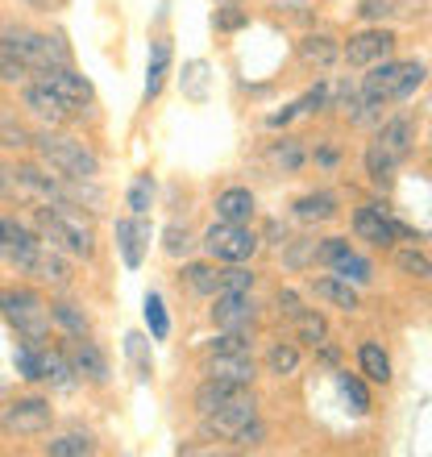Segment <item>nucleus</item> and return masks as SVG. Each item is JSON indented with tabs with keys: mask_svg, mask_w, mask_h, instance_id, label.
I'll use <instances>...</instances> for the list:
<instances>
[{
	"mask_svg": "<svg viewBox=\"0 0 432 457\" xmlns=\"http://www.w3.org/2000/svg\"><path fill=\"white\" fill-rule=\"evenodd\" d=\"M183 283L195 291V295H216L220 291V266H204V262H195L183 270Z\"/></svg>",
	"mask_w": 432,
	"mask_h": 457,
	"instance_id": "32",
	"label": "nucleus"
},
{
	"mask_svg": "<svg viewBox=\"0 0 432 457\" xmlns=\"http://www.w3.org/2000/svg\"><path fill=\"white\" fill-rule=\"evenodd\" d=\"M253 212H258V200H253L250 187H228V192L216 195V220H233V225H250Z\"/></svg>",
	"mask_w": 432,
	"mask_h": 457,
	"instance_id": "21",
	"label": "nucleus"
},
{
	"mask_svg": "<svg viewBox=\"0 0 432 457\" xmlns=\"http://www.w3.org/2000/svg\"><path fill=\"white\" fill-rule=\"evenodd\" d=\"M46 453L50 457H87V453H96V441L87 433H67L59 441H46Z\"/></svg>",
	"mask_w": 432,
	"mask_h": 457,
	"instance_id": "34",
	"label": "nucleus"
},
{
	"mask_svg": "<svg viewBox=\"0 0 432 457\" xmlns=\"http://www.w3.org/2000/svg\"><path fill=\"white\" fill-rule=\"evenodd\" d=\"M0 142L9 145V150H25V145H34V137L21 129V125H12V120H4L0 125Z\"/></svg>",
	"mask_w": 432,
	"mask_h": 457,
	"instance_id": "49",
	"label": "nucleus"
},
{
	"mask_svg": "<svg viewBox=\"0 0 432 457\" xmlns=\"http://www.w3.org/2000/svg\"><path fill=\"white\" fill-rule=\"evenodd\" d=\"M266 370L275 374V378H287V374H295V370H300V349L287 345V341L270 345V353H266Z\"/></svg>",
	"mask_w": 432,
	"mask_h": 457,
	"instance_id": "33",
	"label": "nucleus"
},
{
	"mask_svg": "<svg viewBox=\"0 0 432 457\" xmlns=\"http://www.w3.org/2000/svg\"><path fill=\"white\" fill-rule=\"evenodd\" d=\"M25 275L42 278V283H54V287H67V283H71V262H67L54 245L42 241L34 250V258H29V266H25Z\"/></svg>",
	"mask_w": 432,
	"mask_h": 457,
	"instance_id": "17",
	"label": "nucleus"
},
{
	"mask_svg": "<svg viewBox=\"0 0 432 457\" xmlns=\"http://www.w3.org/2000/svg\"><path fill=\"white\" fill-rule=\"evenodd\" d=\"M125 353H129L137 378L145 383V378H150V358H145V337H142V333H129V337H125Z\"/></svg>",
	"mask_w": 432,
	"mask_h": 457,
	"instance_id": "45",
	"label": "nucleus"
},
{
	"mask_svg": "<svg viewBox=\"0 0 432 457\" xmlns=\"http://www.w3.org/2000/svg\"><path fill=\"white\" fill-rule=\"evenodd\" d=\"M117 250H120V262L129 266V270L142 266L145 250H150V225H145V217H120L117 220Z\"/></svg>",
	"mask_w": 432,
	"mask_h": 457,
	"instance_id": "15",
	"label": "nucleus"
},
{
	"mask_svg": "<svg viewBox=\"0 0 432 457\" xmlns=\"http://www.w3.org/2000/svg\"><path fill=\"white\" fill-rule=\"evenodd\" d=\"M336 42L328 34H308L300 42V59L308 62V67H328V62H336Z\"/></svg>",
	"mask_w": 432,
	"mask_h": 457,
	"instance_id": "29",
	"label": "nucleus"
},
{
	"mask_svg": "<svg viewBox=\"0 0 432 457\" xmlns=\"http://www.w3.org/2000/svg\"><path fill=\"white\" fill-rule=\"evenodd\" d=\"M336 386H341V395L353 403V411H370V391H366V383H361L358 374H349V370H341L336 374Z\"/></svg>",
	"mask_w": 432,
	"mask_h": 457,
	"instance_id": "36",
	"label": "nucleus"
},
{
	"mask_svg": "<svg viewBox=\"0 0 432 457\" xmlns=\"http://www.w3.org/2000/svg\"><path fill=\"white\" fill-rule=\"evenodd\" d=\"M424 84V62H374L370 75L361 79V92L374 100H408Z\"/></svg>",
	"mask_w": 432,
	"mask_h": 457,
	"instance_id": "6",
	"label": "nucleus"
},
{
	"mask_svg": "<svg viewBox=\"0 0 432 457\" xmlns=\"http://www.w3.org/2000/svg\"><path fill=\"white\" fill-rule=\"evenodd\" d=\"M21 100H25V109L34 112L37 120H46L50 129H54V125H62V120H71V112H75L71 104H67L62 96H54L46 84H29L21 92Z\"/></svg>",
	"mask_w": 432,
	"mask_h": 457,
	"instance_id": "16",
	"label": "nucleus"
},
{
	"mask_svg": "<svg viewBox=\"0 0 432 457\" xmlns=\"http://www.w3.org/2000/svg\"><path fill=\"white\" fill-rule=\"evenodd\" d=\"M0 200H12V204H59L67 200L62 195V179H50L46 170L37 167H4L0 162Z\"/></svg>",
	"mask_w": 432,
	"mask_h": 457,
	"instance_id": "3",
	"label": "nucleus"
},
{
	"mask_svg": "<svg viewBox=\"0 0 432 457\" xmlns=\"http://www.w3.org/2000/svg\"><path fill=\"white\" fill-rule=\"evenodd\" d=\"M241 395H250V386L225 383V378H208V383H200V391H195V411L204 416V411L225 408V403H233V399H241Z\"/></svg>",
	"mask_w": 432,
	"mask_h": 457,
	"instance_id": "22",
	"label": "nucleus"
},
{
	"mask_svg": "<svg viewBox=\"0 0 432 457\" xmlns=\"http://www.w3.org/2000/svg\"><path fill=\"white\" fill-rule=\"evenodd\" d=\"M25 75H29V67H25L21 59H12L9 50H0V79H9V84H21Z\"/></svg>",
	"mask_w": 432,
	"mask_h": 457,
	"instance_id": "48",
	"label": "nucleus"
},
{
	"mask_svg": "<svg viewBox=\"0 0 432 457\" xmlns=\"http://www.w3.org/2000/svg\"><path fill=\"white\" fill-rule=\"evenodd\" d=\"M312 291L316 295H320L324 303H333V308H345V312H353V308H358V287H353V283H345V278H316L312 283Z\"/></svg>",
	"mask_w": 432,
	"mask_h": 457,
	"instance_id": "25",
	"label": "nucleus"
},
{
	"mask_svg": "<svg viewBox=\"0 0 432 457\" xmlns=\"http://www.w3.org/2000/svg\"><path fill=\"white\" fill-rule=\"evenodd\" d=\"M374 145H383V150L395 158V162H403V158L416 150V125H411L408 117L386 120L383 129H378V137H374Z\"/></svg>",
	"mask_w": 432,
	"mask_h": 457,
	"instance_id": "20",
	"label": "nucleus"
},
{
	"mask_svg": "<svg viewBox=\"0 0 432 457\" xmlns=\"http://www.w3.org/2000/svg\"><path fill=\"white\" fill-rule=\"evenodd\" d=\"M395 266H399V275H408V278H428V258H424L420 250H399L395 253Z\"/></svg>",
	"mask_w": 432,
	"mask_h": 457,
	"instance_id": "43",
	"label": "nucleus"
},
{
	"mask_svg": "<svg viewBox=\"0 0 432 457\" xmlns=\"http://www.w3.org/2000/svg\"><path fill=\"white\" fill-rule=\"evenodd\" d=\"M37 358H42V378H50L59 391H71L75 370H71V358H67V353H59V349H37Z\"/></svg>",
	"mask_w": 432,
	"mask_h": 457,
	"instance_id": "28",
	"label": "nucleus"
},
{
	"mask_svg": "<svg viewBox=\"0 0 432 457\" xmlns=\"http://www.w3.org/2000/svg\"><path fill=\"white\" fill-rule=\"evenodd\" d=\"M34 233H37V241H46V245H54L59 253H71V258H92V253H96L92 225L84 220V212H75L71 200L37 208Z\"/></svg>",
	"mask_w": 432,
	"mask_h": 457,
	"instance_id": "1",
	"label": "nucleus"
},
{
	"mask_svg": "<svg viewBox=\"0 0 432 457\" xmlns=\"http://www.w3.org/2000/svg\"><path fill=\"white\" fill-rule=\"evenodd\" d=\"M0 50H9L12 59H21L29 71H42V67H62V62H71V50L62 46V37L34 34V29H21V25L0 29Z\"/></svg>",
	"mask_w": 432,
	"mask_h": 457,
	"instance_id": "4",
	"label": "nucleus"
},
{
	"mask_svg": "<svg viewBox=\"0 0 432 457\" xmlns=\"http://www.w3.org/2000/svg\"><path fill=\"white\" fill-rule=\"evenodd\" d=\"M250 349H253L250 328H225V333L212 341V353H250Z\"/></svg>",
	"mask_w": 432,
	"mask_h": 457,
	"instance_id": "39",
	"label": "nucleus"
},
{
	"mask_svg": "<svg viewBox=\"0 0 432 457\" xmlns=\"http://www.w3.org/2000/svg\"><path fill=\"white\" fill-rule=\"evenodd\" d=\"M162 237H167V241H162V245H167V253H175V258L192 250V237H187V228H179V225H170Z\"/></svg>",
	"mask_w": 432,
	"mask_h": 457,
	"instance_id": "50",
	"label": "nucleus"
},
{
	"mask_svg": "<svg viewBox=\"0 0 432 457\" xmlns=\"http://www.w3.org/2000/svg\"><path fill=\"white\" fill-rule=\"evenodd\" d=\"M50 320H54V325H59L71 341H75V337H87V333H92V325H87V316L79 312L75 303H50Z\"/></svg>",
	"mask_w": 432,
	"mask_h": 457,
	"instance_id": "30",
	"label": "nucleus"
},
{
	"mask_svg": "<svg viewBox=\"0 0 432 457\" xmlns=\"http://www.w3.org/2000/svg\"><path fill=\"white\" fill-rule=\"evenodd\" d=\"M42 84L54 92V96H62L71 109H84V104H92V84H87L84 75L75 71L71 62H62V67H42Z\"/></svg>",
	"mask_w": 432,
	"mask_h": 457,
	"instance_id": "12",
	"label": "nucleus"
},
{
	"mask_svg": "<svg viewBox=\"0 0 432 457\" xmlns=\"http://www.w3.org/2000/svg\"><path fill=\"white\" fill-rule=\"evenodd\" d=\"M262 441H266V424L258 420V416H253L250 424H241L237 436H233V445H237V449H258Z\"/></svg>",
	"mask_w": 432,
	"mask_h": 457,
	"instance_id": "46",
	"label": "nucleus"
},
{
	"mask_svg": "<svg viewBox=\"0 0 432 457\" xmlns=\"http://www.w3.org/2000/svg\"><path fill=\"white\" fill-rule=\"evenodd\" d=\"M204 250L212 262H250L253 253H258V237H253V228H245V225L216 220L204 233Z\"/></svg>",
	"mask_w": 432,
	"mask_h": 457,
	"instance_id": "7",
	"label": "nucleus"
},
{
	"mask_svg": "<svg viewBox=\"0 0 432 457\" xmlns=\"http://www.w3.org/2000/svg\"><path fill=\"white\" fill-rule=\"evenodd\" d=\"M34 145H37V154H42V162L62 183H92L100 175V158L84 142H75V137H62V133L46 129L42 137H34Z\"/></svg>",
	"mask_w": 432,
	"mask_h": 457,
	"instance_id": "2",
	"label": "nucleus"
},
{
	"mask_svg": "<svg viewBox=\"0 0 432 457\" xmlns=\"http://www.w3.org/2000/svg\"><path fill=\"white\" fill-rule=\"evenodd\" d=\"M353 233H358L361 241H370V245H378V250H386V245H395V237H416L403 220H395L386 208L378 204H361L353 208Z\"/></svg>",
	"mask_w": 432,
	"mask_h": 457,
	"instance_id": "9",
	"label": "nucleus"
},
{
	"mask_svg": "<svg viewBox=\"0 0 432 457\" xmlns=\"http://www.w3.org/2000/svg\"><path fill=\"white\" fill-rule=\"evenodd\" d=\"M71 370H75V378H87V383H108V358H104V349H100L92 337H75Z\"/></svg>",
	"mask_w": 432,
	"mask_h": 457,
	"instance_id": "19",
	"label": "nucleus"
},
{
	"mask_svg": "<svg viewBox=\"0 0 432 457\" xmlns=\"http://www.w3.org/2000/svg\"><path fill=\"white\" fill-rule=\"evenodd\" d=\"M253 416H258V399H253V391H250V395L225 403V408L204 411V416H200V428H204V436H216V441H233L241 424H250Z\"/></svg>",
	"mask_w": 432,
	"mask_h": 457,
	"instance_id": "10",
	"label": "nucleus"
},
{
	"mask_svg": "<svg viewBox=\"0 0 432 457\" xmlns=\"http://www.w3.org/2000/svg\"><path fill=\"white\" fill-rule=\"evenodd\" d=\"M0 312L25 341H42L50 328V308L42 303V295L29 287H4L0 291Z\"/></svg>",
	"mask_w": 432,
	"mask_h": 457,
	"instance_id": "5",
	"label": "nucleus"
},
{
	"mask_svg": "<svg viewBox=\"0 0 432 457\" xmlns=\"http://www.w3.org/2000/svg\"><path fill=\"white\" fill-rule=\"evenodd\" d=\"M167 67H170V37H158L150 50V67H145V100H154L167 84Z\"/></svg>",
	"mask_w": 432,
	"mask_h": 457,
	"instance_id": "26",
	"label": "nucleus"
},
{
	"mask_svg": "<svg viewBox=\"0 0 432 457\" xmlns=\"http://www.w3.org/2000/svg\"><path fill=\"white\" fill-rule=\"evenodd\" d=\"M328 270H333L336 278H345V283H353V287H366L374 278V266L361 258V253H353V250H345L341 258H333L328 262Z\"/></svg>",
	"mask_w": 432,
	"mask_h": 457,
	"instance_id": "27",
	"label": "nucleus"
},
{
	"mask_svg": "<svg viewBox=\"0 0 432 457\" xmlns=\"http://www.w3.org/2000/svg\"><path fill=\"white\" fill-rule=\"evenodd\" d=\"M145 325H150V337L154 341H167L170 320H167V308H162V295H158V291L145 295Z\"/></svg>",
	"mask_w": 432,
	"mask_h": 457,
	"instance_id": "37",
	"label": "nucleus"
},
{
	"mask_svg": "<svg viewBox=\"0 0 432 457\" xmlns=\"http://www.w3.org/2000/svg\"><path fill=\"white\" fill-rule=\"evenodd\" d=\"M300 308H303V303H300V295H295V291H278V312H283V316H295Z\"/></svg>",
	"mask_w": 432,
	"mask_h": 457,
	"instance_id": "52",
	"label": "nucleus"
},
{
	"mask_svg": "<svg viewBox=\"0 0 432 457\" xmlns=\"http://www.w3.org/2000/svg\"><path fill=\"white\" fill-rule=\"evenodd\" d=\"M25 4H29V9H54L59 0H25Z\"/></svg>",
	"mask_w": 432,
	"mask_h": 457,
	"instance_id": "53",
	"label": "nucleus"
},
{
	"mask_svg": "<svg viewBox=\"0 0 432 457\" xmlns=\"http://www.w3.org/2000/svg\"><path fill=\"white\" fill-rule=\"evenodd\" d=\"M245 21H250V12H245V9H237V4H225V9H220V12H216V17H212V25H216V29H225V34H233V29H241V25H245Z\"/></svg>",
	"mask_w": 432,
	"mask_h": 457,
	"instance_id": "47",
	"label": "nucleus"
},
{
	"mask_svg": "<svg viewBox=\"0 0 432 457\" xmlns=\"http://www.w3.org/2000/svg\"><path fill=\"white\" fill-rule=\"evenodd\" d=\"M291 320H295V337L308 341V345H320L324 333H328L324 316H320V312H312V308H300V312L291 316Z\"/></svg>",
	"mask_w": 432,
	"mask_h": 457,
	"instance_id": "35",
	"label": "nucleus"
},
{
	"mask_svg": "<svg viewBox=\"0 0 432 457\" xmlns=\"http://www.w3.org/2000/svg\"><path fill=\"white\" fill-rule=\"evenodd\" d=\"M204 374L208 378H225V383L250 386L253 378H258V366H253V353H212Z\"/></svg>",
	"mask_w": 432,
	"mask_h": 457,
	"instance_id": "18",
	"label": "nucleus"
},
{
	"mask_svg": "<svg viewBox=\"0 0 432 457\" xmlns=\"http://www.w3.org/2000/svg\"><path fill=\"white\" fill-rule=\"evenodd\" d=\"M183 92L192 100L208 96V62H187V75H183Z\"/></svg>",
	"mask_w": 432,
	"mask_h": 457,
	"instance_id": "44",
	"label": "nucleus"
},
{
	"mask_svg": "<svg viewBox=\"0 0 432 457\" xmlns=\"http://www.w3.org/2000/svg\"><path fill=\"white\" fill-rule=\"evenodd\" d=\"M154 204V179L150 175H137L129 187V217H145Z\"/></svg>",
	"mask_w": 432,
	"mask_h": 457,
	"instance_id": "38",
	"label": "nucleus"
},
{
	"mask_svg": "<svg viewBox=\"0 0 432 457\" xmlns=\"http://www.w3.org/2000/svg\"><path fill=\"white\" fill-rule=\"evenodd\" d=\"M220 4H241V0H220Z\"/></svg>",
	"mask_w": 432,
	"mask_h": 457,
	"instance_id": "54",
	"label": "nucleus"
},
{
	"mask_svg": "<svg viewBox=\"0 0 432 457\" xmlns=\"http://www.w3.org/2000/svg\"><path fill=\"white\" fill-rule=\"evenodd\" d=\"M17 370H21V378H29V383H37V378H42L37 341H25V345H17Z\"/></svg>",
	"mask_w": 432,
	"mask_h": 457,
	"instance_id": "42",
	"label": "nucleus"
},
{
	"mask_svg": "<svg viewBox=\"0 0 432 457\" xmlns=\"http://www.w3.org/2000/svg\"><path fill=\"white\" fill-rule=\"evenodd\" d=\"M336 217V195L333 192H308L295 200V220L316 225V220H333Z\"/></svg>",
	"mask_w": 432,
	"mask_h": 457,
	"instance_id": "24",
	"label": "nucleus"
},
{
	"mask_svg": "<svg viewBox=\"0 0 432 457\" xmlns=\"http://www.w3.org/2000/svg\"><path fill=\"white\" fill-rule=\"evenodd\" d=\"M253 308L250 291H216L212 295V320L216 328H253Z\"/></svg>",
	"mask_w": 432,
	"mask_h": 457,
	"instance_id": "13",
	"label": "nucleus"
},
{
	"mask_svg": "<svg viewBox=\"0 0 432 457\" xmlns=\"http://www.w3.org/2000/svg\"><path fill=\"white\" fill-rule=\"evenodd\" d=\"M37 245H42V241H37L34 228H25L21 220H4V217H0V258H4V262H12L17 270H25Z\"/></svg>",
	"mask_w": 432,
	"mask_h": 457,
	"instance_id": "14",
	"label": "nucleus"
},
{
	"mask_svg": "<svg viewBox=\"0 0 432 457\" xmlns=\"http://www.w3.org/2000/svg\"><path fill=\"white\" fill-rule=\"evenodd\" d=\"M366 170H370V179L378 183V187H391V183H395L399 162L386 154L383 145H370V150H366Z\"/></svg>",
	"mask_w": 432,
	"mask_h": 457,
	"instance_id": "31",
	"label": "nucleus"
},
{
	"mask_svg": "<svg viewBox=\"0 0 432 457\" xmlns=\"http://www.w3.org/2000/svg\"><path fill=\"white\" fill-rule=\"evenodd\" d=\"M270 162H275V167H283V170H300V162H303L300 142H295V137H283V142L270 150Z\"/></svg>",
	"mask_w": 432,
	"mask_h": 457,
	"instance_id": "41",
	"label": "nucleus"
},
{
	"mask_svg": "<svg viewBox=\"0 0 432 457\" xmlns=\"http://www.w3.org/2000/svg\"><path fill=\"white\" fill-rule=\"evenodd\" d=\"M253 270L245 262H225L220 266V291H250Z\"/></svg>",
	"mask_w": 432,
	"mask_h": 457,
	"instance_id": "40",
	"label": "nucleus"
},
{
	"mask_svg": "<svg viewBox=\"0 0 432 457\" xmlns=\"http://www.w3.org/2000/svg\"><path fill=\"white\" fill-rule=\"evenodd\" d=\"M358 366L370 383H391V353H386L378 341H361L358 345Z\"/></svg>",
	"mask_w": 432,
	"mask_h": 457,
	"instance_id": "23",
	"label": "nucleus"
},
{
	"mask_svg": "<svg viewBox=\"0 0 432 457\" xmlns=\"http://www.w3.org/2000/svg\"><path fill=\"white\" fill-rule=\"evenodd\" d=\"M50 424H54V411H50L46 399H12L9 408L0 411V428L9 436H42L50 433Z\"/></svg>",
	"mask_w": 432,
	"mask_h": 457,
	"instance_id": "8",
	"label": "nucleus"
},
{
	"mask_svg": "<svg viewBox=\"0 0 432 457\" xmlns=\"http://www.w3.org/2000/svg\"><path fill=\"white\" fill-rule=\"evenodd\" d=\"M361 17H366V21H383L386 12H391V0H361Z\"/></svg>",
	"mask_w": 432,
	"mask_h": 457,
	"instance_id": "51",
	"label": "nucleus"
},
{
	"mask_svg": "<svg viewBox=\"0 0 432 457\" xmlns=\"http://www.w3.org/2000/svg\"><path fill=\"white\" fill-rule=\"evenodd\" d=\"M391 50H395V34L378 25V29H361V34H353L341 54H345L349 67H374V62L391 59Z\"/></svg>",
	"mask_w": 432,
	"mask_h": 457,
	"instance_id": "11",
	"label": "nucleus"
}]
</instances>
